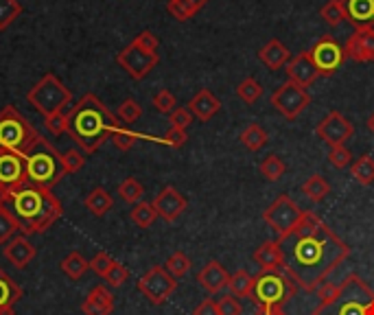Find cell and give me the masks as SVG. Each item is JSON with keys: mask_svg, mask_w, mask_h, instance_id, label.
Segmentation results:
<instances>
[{"mask_svg": "<svg viewBox=\"0 0 374 315\" xmlns=\"http://www.w3.org/2000/svg\"><path fill=\"white\" fill-rule=\"evenodd\" d=\"M26 101L46 119L50 114L66 112V107L73 101V92L60 81V77L53 73H46L33 88L26 92Z\"/></svg>", "mask_w": 374, "mask_h": 315, "instance_id": "obj_7", "label": "cell"}, {"mask_svg": "<svg viewBox=\"0 0 374 315\" xmlns=\"http://www.w3.org/2000/svg\"><path fill=\"white\" fill-rule=\"evenodd\" d=\"M129 280V269L123 265V263H114L112 265V269L107 272V276H105V282L109 284V287H114V289H117V287H123V284Z\"/></svg>", "mask_w": 374, "mask_h": 315, "instance_id": "obj_45", "label": "cell"}, {"mask_svg": "<svg viewBox=\"0 0 374 315\" xmlns=\"http://www.w3.org/2000/svg\"><path fill=\"white\" fill-rule=\"evenodd\" d=\"M239 140H241V145L245 147V149H250V151H261L267 142H269V136H267V132L258 125V123H252V125H247L243 132H241V136H239Z\"/></svg>", "mask_w": 374, "mask_h": 315, "instance_id": "obj_29", "label": "cell"}, {"mask_svg": "<svg viewBox=\"0 0 374 315\" xmlns=\"http://www.w3.org/2000/svg\"><path fill=\"white\" fill-rule=\"evenodd\" d=\"M26 184H28V178H26L24 156L0 151V197H7Z\"/></svg>", "mask_w": 374, "mask_h": 315, "instance_id": "obj_14", "label": "cell"}, {"mask_svg": "<svg viewBox=\"0 0 374 315\" xmlns=\"http://www.w3.org/2000/svg\"><path fill=\"white\" fill-rule=\"evenodd\" d=\"M302 193L311 199V202H322V199H326L331 193V184L322 176H311L302 184Z\"/></svg>", "mask_w": 374, "mask_h": 315, "instance_id": "obj_33", "label": "cell"}, {"mask_svg": "<svg viewBox=\"0 0 374 315\" xmlns=\"http://www.w3.org/2000/svg\"><path fill=\"white\" fill-rule=\"evenodd\" d=\"M22 230L20 221L16 219V215L9 210L7 202L0 197V245H5L7 241H11L16 237V233Z\"/></svg>", "mask_w": 374, "mask_h": 315, "instance_id": "obj_28", "label": "cell"}, {"mask_svg": "<svg viewBox=\"0 0 374 315\" xmlns=\"http://www.w3.org/2000/svg\"><path fill=\"white\" fill-rule=\"evenodd\" d=\"M258 60H261L263 66H267L269 70H278L287 66V62L292 60V55L280 40H269L261 50H258Z\"/></svg>", "mask_w": 374, "mask_h": 315, "instance_id": "obj_25", "label": "cell"}, {"mask_svg": "<svg viewBox=\"0 0 374 315\" xmlns=\"http://www.w3.org/2000/svg\"><path fill=\"white\" fill-rule=\"evenodd\" d=\"M119 127H123L121 119L114 117L107 105L92 92L83 95L68 112V134L83 154H97Z\"/></svg>", "mask_w": 374, "mask_h": 315, "instance_id": "obj_2", "label": "cell"}, {"mask_svg": "<svg viewBox=\"0 0 374 315\" xmlns=\"http://www.w3.org/2000/svg\"><path fill=\"white\" fill-rule=\"evenodd\" d=\"M343 16L346 20L361 28V26H372L374 22V0H339Z\"/></svg>", "mask_w": 374, "mask_h": 315, "instance_id": "obj_21", "label": "cell"}, {"mask_svg": "<svg viewBox=\"0 0 374 315\" xmlns=\"http://www.w3.org/2000/svg\"><path fill=\"white\" fill-rule=\"evenodd\" d=\"M188 3H191V5H193L197 11H199V9H204V7L208 5V0H188Z\"/></svg>", "mask_w": 374, "mask_h": 315, "instance_id": "obj_56", "label": "cell"}, {"mask_svg": "<svg viewBox=\"0 0 374 315\" xmlns=\"http://www.w3.org/2000/svg\"><path fill=\"white\" fill-rule=\"evenodd\" d=\"M315 134H318V138L324 140L328 147H343L346 140L353 138L355 129H353V123L343 117V114L333 110L320 121V125L315 127Z\"/></svg>", "mask_w": 374, "mask_h": 315, "instance_id": "obj_15", "label": "cell"}, {"mask_svg": "<svg viewBox=\"0 0 374 315\" xmlns=\"http://www.w3.org/2000/svg\"><path fill=\"white\" fill-rule=\"evenodd\" d=\"M24 162H26L28 184L33 186L53 191V186L60 184L62 178L66 176L62 164V154L57 151L55 145H50V140H46L44 136L38 140V145L24 156Z\"/></svg>", "mask_w": 374, "mask_h": 315, "instance_id": "obj_5", "label": "cell"}, {"mask_svg": "<svg viewBox=\"0 0 374 315\" xmlns=\"http://www.w3.org/2000/svg\"><path fill=\"white\" fill-rule=\"evenodd\" d=\"M237 97H239L243 103L252 105V103H256L258 99L263 97V85L258 83L254 77H245V79L237 85Z\"/></svg>", "mask_w": 374, "mask_h": 315, "instance_id": "obj_36", "label": "cell"}, {"mask_svg": "<svg viewBox=\"0 0 374 315\" xmlns=\"http://www.w3.org/2000/svg\"><path fill=\"white\" fill-rule=\"evenodd\" d=\"M256 315H272V306H265V304H256Z\"/></svg>", "mask_w": 374, "mask_h": 315, "instance_id": "obj_55", "label": "cell"}, {"mask_svg": "<svg viewBox=\"0 0 374 315\" xmlns=\"http://www.w3.org/2000/svg\"><path fill=\"white\" fill-rule=\"evenodd\" d=\"M62 164H64V171L68 176L77 173V171H81V166L85 164V154L79 149H68L62 154Z\"/></svg>", "mask_w": 374, "mask_h": 315, "instance_id": "obj_44", "label": "cell"}, {"mask_svg": "<svg viewBox=\"0 0 374 315\" xmlns=\"http://www.w3.org/2000/svg\"><path fill=\"white\" fill-rule=\"evenodd\" d=\"M254 261L261 267V272H282L284 256L278 241H265L254 252Z\"/></svg>", "mask_w": 374, "mask_h": 315, "instance_id": "obj_24", "label": "cell"}, {"mask_svg": "<svg viewBox=\"0 0 374 315\" xmlns=\"http://www.w3.org/2000/svg\"><path fill=\"white\" fill-rule=\"evenodd\" d=\"M119 195H121L123 202L136 206L142 199V195H145V186H142L136 178H127L119 184Z\"/></svg>", "mask_w": 374, "mask_h": 315, "instance_id": "obj_39", "label": "cell"}, {"mask_svg": "<svg viewBox=\"0 0 374 315\" xmlns=\"http://www.w3.org/2000/svg\"><path fill=\"white\" fill-rule=\"evenodd\" d=\"M197 280H199V284L208 294H219V292H223L228 284H230V274L225 272V267L221 263L208 261L206 267L197 274Z\"/></svg>", "mask_w": 374, "mask_h": 315, "instance_id": "obj_22", "label": "cell"}, {"mask_svg": "<svg viewBox=\"0 0 374 315\" xmlns=\"http://www.w3.org/2000/svg\"><path fill=\"white\" fill-rule=\"evenodd\" d=\"M311 103V95L306 92V88L298 85L296 81H284L280 88L272 95V105L282 114L287 121H296L300 114L309 107Z\"/></svg>", "mask_w": 374, "mask_h": 315, "instance_id": "obj_11", "label": "cell"}, {"mask_svg": "<svg viewBox=\"0 0 374 315\" xmlns=\"http://www.w3.org/2000/svg\"><path fill=\"white\" fill-rule=\"evenodd\" d=\"M22 298V287L0 267V311L16 309V302Z\"/></svg>", "mask_w": 374, "mask_h": 315, "instance_id": "obj_26", "label": "cell"}, {"mask_svg": "<svg viewBox=\"0 0 374 315\" xmlns=\"http://www.w3.org/2000/svg\"><path fill=\"white\" fill-rule=\"evenodd\" d=\"M302 213L304 210L294 202L289 195H280L276 202L263 213V221L278 235V239H282L284 235H289L294 230V225L300 221Z\"/></svg>", "mask_w": 374, "mask_h": 315, "instance_id": "obj_9", "label": "cell"}, {"mask_svg": "<svg viewBox=\"0 0 374 315\" xmlns=\"http://www.w3.org/2000/svg\"><path fill=\"white\" fill-rule=\"evenodd\" d=\"M40 138L42 134L28 123V119L16 105H7L0 112V151L26 156L38 145Z\"/></svg>", "mask_w": 374, "mask_h": 315, "instance_id": "obj_6", "label": "cell"}, {"mask_svg": "<svg viewBox=\"0 0 374 315\" xmlns=\"http://www.w3.org/2000/svg\"><path fill=\"white\" fill-rule=\"evenodd\" d=\"M193 315H219V311H217V302L210 300V298H206L204 302H199V306H195Z\"/></svg>", "mask_w": 374, "mask_h": 315, "instance_id": "obj_54", "label": "cell"}, {"mask_svg": "<svg viewBox=\"0 0 374 315\" xmlns=\"http://www.w3.org/2000/svg\"><path fill=\"white\" fill-rule=\"evenodd\" d=\"M160 62L158 53H149L145 48H140L134 40L117 55V64L136 81L145 79Z\"/></svg>", "mask_w": 374, "mask_h": 315, "instance_id": "obj_12", "label": "cell"}, {"mask_svg": "<svg viewBox=\"0 0 374 315\" xmlns=\"http://www.w3.org/2000/svg\"><path fill=\"white\" fill-rule=\"evenodd\" d=\"M154 208L158 213V217H162L166 223H173L182 217V213L186 210L188 202H186V197L176 188V186H164L156 199H154Z\"/></svg>", "mask_w": 374, "mask_h": 315, "instance_id": "obj_16", "label": "cell"}, {"mask_svg": "<svg viewBox=\"0 0 374 315\" xmlns=\"http://www.w3.org/2000/svg\"><path fill=\"white\" fill-rule=\"evenodd\" d=\"M22 14V5L18 0H0V31H5V28L20 18Z\"/></svg>", "mask_w": 374, "mask_h": 315, "instance_id": "obj_40", "label": "cell"}, {"mask_svg": "<svg viewBox=\"0 0 374 315\" xmlns=\"http://www.w3.org/2000/svg\"><path fill=\"white\" fill-rule=\"evenodd\" d=\"M230 296L235 298H252V292H254V276L247 274L245 269H239L230 276Z\"/></svg>", "mask_w": 374, "mask_h": 315, "instance_id": "obj_30", "label": "cell"}, {"mask_svg": "<svg viewBox=\"0 0 374 315\" xmlns=\"http://www.w3.org/2000/svg\"><path fill=\"white\" fill-rule=\"evenodd\" d=\"M320 16L324 18V22H326L328 26H339L341 20H346L339 0H328V3L320 9Z\"/></svg>", "mask_w": 374, "mask_h": 315, "instance_id": "obj_42", "label": "cell"}, {"mask_svg": "<svg viewBox=\"0 0 374 315\" xmlns=\"http://www.w3.org/2000/svg\"><path fill=\"white\" fill-rule=\"evenodd\" d=\"M261 176L267 180V182H278L282 176H284V171H287V166H284V162L280 160V156H276V154H269L263 162H261Z\"/></svg>", "mask_w": 374, "mask_h": 315, "instance_id": "obj_37", "label": "cell"}, {"mask_svg": "<svg viewBox=\"0 0 374 315\" xmlns=\"http://www.w3.org/2000/svg\"><path fill=\"white\" fill-rule=\"evenodd\" d=\"M129 219H132V223H136L138 228H151L154 221L158 219V213H156L154 204H149V202H138V204L129 210Z\"/></svg>", "mask_w": 374, "mask_h": 315, "instance_id": "obj_34", "label": "cell"}, {"mask_svg": "<svg viewBox=\"0 0 374 315\" xmlns=\"http://www.w3.org/2000/svg\"><path fill=\"white\" fill-rule=\"evenodd\" d=\"M217 311H219V315H241L243 306H241V302L235 296L228 294V296L217 300Z\"/></svg>", "mask_w": 374, "mask_h": 315, "instance_id": "obj_51", "label": "cell"}, {"mask_svg": "<svg viewBox=\"0 0 374 315\" xmlns=\"http://www.w3.org/2000/svg\"><path fill=\"white\" fill-rule=\"evenodd\" d=\"M188 110L193 112V117L199 119L201 123H208L215 114L221 110V101L208 90V88H201L191 101H188Z\"/></svg>", "mask_w": 374, "mask_h": 315, "instance_id": "obj_23", "label": "cell"}, {"mask_svg": "<svg viewBox=\"0 0 374 315\" xmlns=\"http://www.w3.org/2000/svg\"><path fill=\"white\" fill-rule=\"evenodd\" d=\"M60 267H62V272L70 278V280H79L85 272L90 269V261H85L83 256H81V252H70L68 256H64V261L60 263Z\"/></svg>", "mask_w": 374, "mask_h": 315, "instance_id": "obj_31", "label": "cell"}, {"mask_svg": "<svg viewBox=\"0 0 374 315\" xmlns=\"http://www.w3.org/2000/svg\"><path fill=\"white\" fill-rule=\"evenodd\" d=\"M3 254H5V259H7L16 269H26L28 263H31V261L36 259L38 250H36V245H33L31 241H28L26 235H16L11 241L5 243Z\"/></svg>", "mask_w": 374, "mask_h": 315, "instance_id": "obj_18", "label": "cell"}, {"mask_svg": "<svg viewBox=\"0 0 374 315\" xmlns=\"http://www.w3.org/2000/svg\"><path fill=\"white\" fill-rule=\"evenodd\" d=\"M272 315H287L282 306H272Z\"/></svg>", "mask_w": 374, "mask_h": 315, "instance_id": "obj_58", "label": "cell"}, {"mask_svg": "<svg viewBox=\"0 0 374 315\" xmlns=\"http://www.w3.org/2000/svg\"><path fill=\"white\" fill-rule=\"evenodd\" d=\"M9 210L22 225V235H44L48 228L64 215L62 202L55 197L50 188L26 184L16 193L3 197Z\"/></svg>", "mask_w": 374, "mask_h": 315, "instance_id": "obj_3", "label": "cell"}, {"mask_svg": "<svg viewBox=\"0 0 374 315\" xmlns=\"http://www.w3.org/2000/svg\"><path fill=\"white\" fill-rule=\"evenodd\" d=\"M365 125H368V129H370V132L374 134V112H372V114H370V117H368V123H365Z\"/></svg>", "mask_w": 374, "mask_h": 315, "instance_id": "obj_57", "label": "cell"}, {"mask_svg": "<svg viewBox=\"0 0 374 315\" xmlns=\"http://www.w3.org/2000/svg\"><path fill=\"white\" fill-rule=\"evenodd\" d=\"M313 315H374V292L363 278L348 276L320 300Z\"/></svg>", "mask_w": 374, "mask_h": 315, "instance_id": "obj_4", "label": "cell"}, {"mask_svg": "<svg viewBox=\"0 0 374 315\" xmlns=\"http://www.w3.org/2000/svg\"><path fill=\"white\" fill-rule=\"evenodd\" d=\"M186 140H188L186 129H178V127H171V129L164 134V138H162L164 145H169V147H176V149L184 147V142H186Z\"/></svg>", "mask_w": 374, "mask_h": 315, "instance_id": "obj_52", "label": "cell"}, {"mask_svg": "<svg viewBox=\"0 0 374 315\" xmlns=\"http://www.w3.org/2000/svg\"><path fill=\"white\" fill-rule=\"evenodd\" d=\"M326 158H328V162L335 169H346L353 162V154L346 149V145H343V147H331V151H328Z\"/></svg>", "mask_w": 374, "mask_h": 315, "instance_id": "obj_50", "label": "cell"}, {"mask_svg": "<svg viewBox=\"0 0 374 315\" xmlns=\"http://www.w3.org/2000/svg\"><path fill=\"white\" fill-rule=\"evenodd\" d=\"M193 112L188 107H176L173 112L169 114V123L171 127H178V129H186L193 123Z\"/></svg>", "mask_w": 374, "mask_h": 315, "instance_id": "obj_49", "label": "cell"}, {"mask_svg": "<svg viewBox=\"0 0 374 315\" xmlns=\"http://www.w3.org/2000/svg\"><path fill=\"white\" fill-rule=\"evenodd\" d=\"M298 292V284L284 272H261L254 276L252 300L265 306H282Z\"/></svg>", "mask_w": 374, "mask_h": 315, "instance_id": "obj_8", "label": "cell"}, {"mask_svg": "<svg viewBox=\"0 0 374 315\" xmlns=\"http://www.w3.org/2000/svg\"><path fill=\"white\" fill-rule=\"evenodd\" d=\"M112 311H114V296L103 284L92 287L90 294L81 302L83 315H112Z\"/></svg>", "mask_w": 374, "mask_h": 315, "instance_id": "obj_20", "label": "cell"}, {"mask_svg": "<svg viewBox=\"0 0 374 315\" xmlns=\"http://www.w3.org/2000/svg\"><path fill=\"white\" fill-rule=\"evenodd\" d=\"M114 206V199L112 195L103 188V186H97L88 193V197H85V208H88L95 217H103L112 210Z\"/></svg>", "mask_w": 374, "mask_h": 315, "instance_id": "obj_27", "label": "cell"}, {"mask_svg": "<svg viewBox=\"0 0 374 315\" xmlns=\"http://www.w3.org/2000/svg\"><path fill=\"white\" fill-rule=\"evenodd\" d=\"M140 138H147V140H158V138H151V136H145V134H138V132H132V129H127V127H119L117 132L112 134V142H114V147L117 149H121V151H129L132 147H134V142L136 140H140ZM158 142H162V140H158Z\"/></svg>", "mask_w": 374, "mask_h": 315, "instance_id": "obj_35", "label": "cell"}, {"mask_svg": "<svg viewBox=\"0 0 374 315\" xmlns=\"http://www.w3.org/2000/svg\"><path fill=\"white\" fill-rule=\"evenodd\" d=\"M114 263H117V261H114L107 252H97V254H95V259L90 261V269H92L97 276L105 278V276H107V272L112 269V265H114Z\"/></svg>", "mask_w": 374, "mask_h": 315, "instance_id": "obj_48", "label": "cell"}, {"mask_svg": "<svg viewBox=\"0 0 374 315\" xmlns=\"http://www.w3.org/2000/svg\"><path fill=\"white\" fill-rule=\"evenodd\" d=\"M166 11L173 16L176 20H180V22H186V20H191L197 14V9L188 3V0H169Z\"/></svg>", "mask_w": 374, "mask_h": 315, "instance_id": "obj_41", "label": "cell"}, {"mask_svg": "<svg viewBox=\"0 0 374 315\" xmlns=\"http://www.w3.org/2000/svg\"><path fill=\"white\" fill-rule=\"evenodd\" d=\"M278 243L284 256L282 272L298 284V289L309 294L320 289L324 278L351 254L346 241H341L318 215L309 210L302 213L294 230L278 239Z\"/></svg>", "mask_w": 374, "mask_h": 315, "instance_id": "obj_1", "label": "cell"}, {"mask_svg": "<svg viewBox=\"0 0 374 315\" xmlns=\"http://www.w3.org/2000/svg\"><path fill=\"white\" fill-rule=\"evenodd\" d=\"M343 50H346V57L359 62V64H368L374 62V26H361L346 40L343 44Z\"/></svg>", "mask_w": 374, "mask_h": 315, "instance_id": "obj_17", "label": "cell"}, {"mask_svg": "<svg viewBox=\"0 0 374 315\" xmlns=\"http://www.w3.org/2000/svg\"><path fill=\"white\" fill-rule=\"evenodd\" d=\"M151 103H154V107H156L160 114H171V112L176 110V105H178L173 92H169V90H160V92H156L154 99H151Z\"/></svg>", "mask_w": 374, "mask_h": 315, "instance_id": "obj_47", "label": "cell"}, {"mask_svg": "<svg viewBox=\"0 0 374 315\" xmlns=\"http://www.w3.org/2000/svg\"><path fill=\"white\" fill-rule=\"evenodd\" d=\"M309 55H311L315 68H318L320 77L335 75L341 68V64L346 62V50H343V46L331 36H324L322 40L315 42Z\"/></svg>", "mask_w": 374, "mask_h": 315, "instance_id": "obj_13", "label": "cell"}, {"mask_svg": "<svg viewBox=\"0 0 374 315\" xmlns=\"http://www.w3.org/2000/svg\"><path fill=\"white\" fill-rule=\"evenodd\" d=\"M134 42L140 46V48H145V50H149V53H158V46H160V42H158V38L151 33V31H140L136 38H134Z\"/></svg>", "mask_w": 374, "mask_h": 315, "instance_id": "obj_53", "label": "cell"}, {"mask_svg": "<svg viewBox=\"0 0 374 315\" xmlns=\"http://www.w3.org/2000/svg\"><path fill=\"white\" fill-rule=\"evenodd\" d=\"M140 117H142V107H140V103L136 99H125L119 105V119L123 123H136Z\"/></svg>", "mask_w": 374, "mask_h": 315, "instance_id": "obj_43", "label": "cell"}, {"mask_svg": "<svg viewBox=\"0 0 374 315\" xmlns=\"http://www.w3.org/2000/svg\"><path fill=\"white\" fill-rule=\"evenodd\" d=\"M44 127L55 134V136H60L64 132H68V114L66 112H57V114H50V117L44 119Z\"/></svg>", "mask_w": 374, "mask_h": 315, "instance_id": "obj_46", "label": "cell"}, {"mask_svg": "<svg viewBox=\"0 0 374 315\" xmlns=\"http://www.w3.org/2000/svg\"><path fill=\"white\" fill-rule=\"evenodd\" d=\"M351 176L359 182V184H363V186H370V184H374V158L372 156H361L353 166H351Z\"/></svg>", "mask_w": 374, "mask_h": 315, "instance_id": "obj_32", "label": "cell"}, {"mask_svg": "<svg viewBox=\"0 0 374 315\" xmlns=\"http://www.w3.org/2000/svg\"><path fill=\"white\" fill-rule=\"evenodd\" d=\"M191 267H193V263H191V259L184 254V252H173L166 259V263H164V269L173 276V278H182V276H186L188 272H191Z\"/></svg>", "mask_w": 374, "mask_h": 315, "instance_id": "obj_38", "label": "cell"}, {"mask_svg": "<svg viewBox=\"0 0 374 315\" xmlns=\"http://www.w3.org/2000/svg\"><path fill=\"white\" fill-rule=\"evenodd\" d=\"M287 75H289L292 81H296L298 85H302V88H309V85L320 77L318 68H315V64L311 60L309 50L292 57V60L287 62Z\"/></svg>", "mask_w": 374, "mask_h": 315, "instance_id": "obj_19", "label": "cell"}, {"mask_svg": "<svg viewBox=\"0 0 374 315\" xmlns=\"http://www.w3.org/2000/svg\"><path fill=\"white\" fill-rule=\"evenodd\" d=\"M178 289V278L171 276L164 267L156 265L138 280V292L145 296L151 304H164Z\"/></svg>", "mask_w": 374, "mask_h": 315, "instance_id": "obj_10", "label": "cell"}]
</instances>
